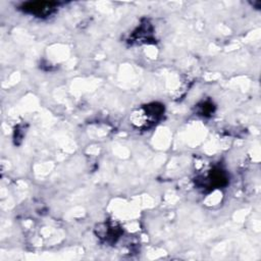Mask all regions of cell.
I'll list each match as a JSON object with an SVG mask.
<instances>
[{"label":"cell","instance_id":"1","mask_svg":"<svg viewBox=\"0 0 261 261\" xmlns=\"http://www.w3.org/2000/svg\"><path fill=\"white\" fill-rule=\"evenodd\" d=\"M54 3L51 2H33L28 3L24 5V8L26 11H29L31 13L37 14V15H44L48 12H50L51 9L54 8Z\"/></svg>","mask_w":261,"mask_h":261}]
</instances>
